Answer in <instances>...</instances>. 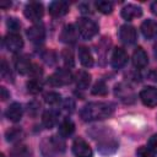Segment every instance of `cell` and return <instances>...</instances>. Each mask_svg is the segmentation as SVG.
<instances>
[{"instance_id": "cell-1", "label": "cell", "mask_w": 157, "mask_h": 157, "mask_svg": "<svg viewBox=\"0 0 157 157\" xmlns=\"http://www.w3.org/2000/svg\"><path fill=\"white\" fill-rule=\"evenodd\" d=\"M114 112V104L108 102H91L81 109V118L85 121H96L109 118Z\"/></svg>"}, {"instance_id": "cell-2", "label": "cell", "mask_w": 157, "mask_h": 157, "mask_svg": "<svg viewBox=\"0 0 157 157\" xmlns=\"http://www.w3.org/2000/svg\"><path fill=\"white\" fill-rule=\"evenodd\" d=\"M76 29L78 34L85 39H91L98 33V26L90 18H80L76 22Z\"/></svg>"}, {"instance_id": "cell-3", "label": "cell", "mask_w": 157, "mask_h": 157, "mask_svg": "<svg viewBox=\"0 0 157 157\" xmlns=\"http://www.w3.org/2000/svg\"><path fill=\"white\" fill-rule=\"evenodd\" d=\"M71 81H72V75L67 69H59L47 80V82L53 87L64 86V85L70 83Z\"/></svg>"}, {"instance_id": "cell-4", "label": "cell", "mask_w": 157, "mask_h": 157, "mask_svg": "<svg viewBox=\"0 0 157 157\" xmlns=\"http://www.w3.org/2000/svg\"><path fill=\"white\" fill-rule=\"evenodd\" d=\"M23 13L29 21H38V20H40L43 17L44 9H43V5L40 2L32 1V2H28L26 5Z\"/></svg>"}, {"instance_id": "cell-5", "label": "cell", "mask_w": 157, "mask_h": 157, "mask_svg": "<svg viewBox=\"0 0 157 157\" xmlns=\"http://www.w3.org/2000/svg\"><path fill=\"white\" fill-rule=\"evenodd\" d=\"M140 99L146 107H157V88L153 86L145 87L140 92Z\"/></svg>"}, {"instance_id": "cell-6", "label": "cell", "mask_w": 157, "mask_h": 157, "mask_svg": "<svg viewBox=\"0 0 157 157\" xmlns=\"http://www.w3.org/2000/svg\"><path fill=\"white\" fill-rule=\"evenodd\" d=\"M4 44H5L7 50H10L12 53H17V52H20L22 49L23 40H22V38H21V36L18 33L10 32V33L6 34V37L4 39Z\"/></svg>"}, {"instance_id": "cell-7", "label": "cell", "mask_w": 157, "mask_h": 157, "mask_svg": "<svg viewBox=\"0 0 157 157\" xmlns=\"http://www.w3.org/2000/svg\"><path fill=\"white\" fill-rule=\"evenodd\" d=\"M72 152L76 157H92V150L82 137H77L74 140Z\"/></svg>"}, {"instance_id": "cell-8", "label": "cell", "mask_w": 157, "mask_h": 157, "mask_svg": "<svg viewBox=\"0 0 157 157\" xmlns=\"http://www.w3.org/2000/svg\"><path fill=\"white\" fill-rule=\"evenodd\" d=\"M119 38L124 44H132L136 42V29L130 25H123L119 29Z\"/></svg>"}, {"instance_id": "cell-9", "label": "cell", "mask_w": 157, "mask_h": 157, "mask_svg": "<svg viewBox=\"0 0 157 157\" xmlns=\"http://www.w3.org/2000/svg\"><path fill=\"white\" fill-rule=\"evenodd\" d=\"M128 61V54L124 49L121 48H115L113 50V54L110 56V65L114 69H120L123 67Z\"/></svg>"}, {"instance_id": "cell-10", "label": "cell", "mask_w": 157, "mask_h": 157, "mask_svg": "<svg viewBox=\"0 0 157 157\" xmlns=\"http://www.w3.org/2000/svg\"><path fill=\"white\" fill-rule=\"evenodd\" d=\"M27 37L33 43H40L43 42L45 37V31L42 25H33L27 29Z\"/></svg>"}, {"instance_id": "cell-11", "label": "cell", "mask_w": 157, "mask_h": 157, "mask_svg": "<svg viewBox=\"0 0 157 157\" xmlns=\"http://www.w3.org/2000/svg\"><path fill=\"white\" fill-rule=\"evenodd\" d=\"M132 64L137 69H144L145 66H147L148 56H147L146 52L141 47H137L135 49V52L132 53Z\"/></svg>"}, {"instance_id": "cell-12", "label": "cell", "mask_w": 157, "mask_h": 157, "mask_svg": "<svg viewBox=\"0 0 157 157\" xmlns=\"http://www.w3.org/2000/svg\"><path fill=\"white\" fill-rule=\"evenodd\" d=\"M69 12V4L66 1H53L49 5V13L53 17H61Z\"/></svg>"}, {"instance_id": "cell-13", "label": "cell", "mask_w": 157, "mask_h": 157, "mask_svg": "<svg viewBox=\"0 0 157 157\" xmlns=\"http://www.w3.org/2000/svg\"><path fill=\"white\" fill-rule=\"evenodd\" d=\"M141 32L147 39H153L157 37V22L153 20H146L141 25Z\"/></svg>"}, {"instance_id": "cell-14", "label": "cell", "mask_w": 157, "mask_h": 157, "mask_svg": "<svg viewBox=\"0 0 157 157\" xmlns=\"http://www.w3.org/2000/svg\"><path fill=\"white\" fill-rule=\"evenodd\" d=\"M142 15V9L134 4H128L121 9V17L125 20H132Z\"/></svg>"}, {"instance_id": "cell-15", "label": "cell", "mask_w": 157, "mask_h": 157, "mask_svg": "<svg viewBox=\"0 0 157 157\" xmlns=\"http://www.w3.org/2000/svg\"><path fill=\"white\" fill-rule=\"evenodd\" d=\"M32 64L29 61V59L26 56V55H21V56H17L16 60H15V67L16 70L22 74V75H26V74H29L31 70H32Z\"/></svg>"}, {"instance_id": "cell-16", "label": "cell", "mask_w": 157, "mask_h": 157, "mask_svg": "<svg viewBox=\"0 0 157 157\" xmlns=\"http://www.w3.org/2000/svg\"><path fill=\"white\" fill-rule=\"evenodd\" d=\"M6 118L13 123H17L21 120L22 118V107L20 103H12L9 105V108L6 109Z\"/></svg>"}, {"instance_id": "cell-17", "label": "cell", "mask_w": 157, "mask_h": 157, "mask_svg": "<svg viewBox=\"0 0 157 157\" xmlns=\"http://www.w3.org/2000/svg\"><path fill=\"white\" fill-rule=\"evenodd\" d=\"M77 33H78L77 29L72 25H66V26H64V28L60 33V39L64 43H74L76 40Z\"/></svg>"}, {"instance_id": "cell-18", "label": "cell", "mask_w": 157, "mask_h": 157, "mask_svg": "<svg viewBox=\"0 0 157 157\" xmlns=\"http://www.w3.org/2000/svg\"><path fill=\"white\" fill-rule=\"evenodd\" d=\"M78 59H80V63L82 64V66H85V67H91L93 65V56H92L91 52L88 50V48H86V47L78 48Z\"/></svg>"}, {"instance_id": "cell-19", "label": "cell", "mask_w": 157, "mask_h": 157, "mask_svg": "<svg viewBox=\"0 0 157 157\" xmlns=\"http://www.w3.org/2000/svg\"><path fill=\"white\" fill-rule=\"evenodd\" d=\"M75 81H76V86L78 88H82V90L87 88L91 82V75L85 70H80L75 76Z\"/></svg>"}, {"instance_id": "cell-20", "label": "cell", "mask_w": 157, "mask_h": 157, "mask_svg": "<svg viewBox=\"0 0 157 157\" xmlns=\"http://www.w3.org/2000/svg\"><path fill=\"white\" fill-rule=\"evenodd\" d=\"M75 131V124L72 123V120L70 119H64L60 125H59V134L63 136V137H67V136H71Z\"/></svg>"}, {"instance_id": "cell-21", "label": "cell", "mask_w": 157, "mask_h": 157, "mask_svg": "<svg viewBox=\"0 0 157 157\" xmlns=\"http://www.w3.org/2000/svg\"><path fill=\"white\" fill-rule=\"evenodd\" d=\"M56 114L52 110H47L44 112L43 114V118H42V121H43V125L48 129H52L55 124H56Z\"/></svg>"}, {"instance_id": "cell-22", "label": "cell", "mask_w": 157, "mask_h": 157, "mask_svg": "<svg viewBox=\"0 0 157 157\" xmlns=\"http://www.w3.org/2000/svg\"><path fill=\"white\" fill-rule=\"evenodd\" d=\"M96 7H97V10H98L99 12L105 13V15L112 13V11H113V4H112L110 1L99 0V1L96 2Z\"/></svg>"}, {"instance_id": "cell-23", "label": "cell", "mask_w": 157, "mask_h": 157, "mask_svg": "<svg viewBox=\"0 0 157 157\" xmlns=\"http://www.w3.org/2000/svg\"><path fill=\"white\" fill-rule=\"evenodd\" d=\"M11 157H31V151L27 148V146H16L11 151Z\"/></svg>"}, {"instance_id": "cell-24", "label": "cell", "mask_w": 157, "mask_h": 157, "mask_svg": "<svg viewBox=\"0 0 157 157\" xmlns=\"http://www.w3.org/2000/svg\"><path fill=\"white\" fill-rule=\"evenodd\" d=\"M27 91L32 94H37L42 91V83L37 78H32L27 82Z\"/></svg>"}, {"instance_id": "cell-25", "label": "cell", "mask_w": 157, "mask_h": 157, "mask_svg": "<svg viewBox=\"0 0 157 157\" xmlns=\"http://www.w3.org/2000/svg\"><path fill=\"white\" fill-rule=\"evenodd\" d=\"M91 92L94 96H105L107 92H108V88H107V85L103 81H98V82L94 83V86H93Z\"/></svg>"}, {"instance_id": "cell-26", "label": "cell", "mask_w": 157, "mask_h": 157, "mask_svg": "<svg viewBox=\"0 0 157 157\" xmlns=\"http://www.w3.org/2000/svg\"><path fill=\"white\" fill-rule=\"evenodd\" d=\"M44 101H45L48 104L55 105V104L60 103L61 97H60V94H59L58 92H53V91H50V92H47V93L44 94Z\"/></svg>"}, {"instance_id": "cell-27", "label": "cell", "mask_w": 157, "mask_h": 157, "mask_svg": "<svg viewBox=\"0 0 157 157\" xmlns=\"http://www.w3.org/2000/svg\"><path fill=\"white\" fill-rule=\"evenodd\" d=\"M61 56H63V61H64V64H65L66 67H72L74 66V54H72L71 50L65 49L63 52Z\"/></svg>"}, {"instance_id": "cell-28", "label": "cell", "mask_w": 157, "mask_h": 157, "mask_svg": "<svg viewBox=\"0 0 157 157\" xmlns=\"http://www.w3.org/2000/svg\"><path fill=\"white\" fill-rule=\"evenodd\" d=\"M136 155H137V157H155V152L145 146L139 147L136 151Z\"/></svg>"}, {"instance_id": "cell-29", "label": "cell", "mask_w": 157, "mask_h": 157, "mask_svg": "<svg viewBox=\"0 0 157 157\" xmlns=\"http://www.w3.org/2000/svg\"><path fill=\"white\" fill-rule=\"evenodd\" d=\"M7 27L10 28V31L12 33H17V31L21 28V23L17 21V18L11 17V18L7 20Z\"/></svg>"}, {"instance_id": "cell-30", "label": "cell", "mask_w": 157, "mask_h": 157, "mask_svg": "<svg viewBox=\"0 0 157 157\" xmlns=\"http://www.w3.org/2000/svg\"><path fill=\"white\" fill-rule=\"evenodd\" d=\"M21 135V131L18 129H11V130H7L6 131V139L7 141H15L20 137Z\"/></svg>"}, {"instance_id": "cell-31", "label": "cell", "mask_w": 157, "mask_h": 157, "mask_svg": "<svg viewBox=\"0 0 157 157\" xmlns=\"http://www.w3.org/2000/svg\"><path fill=\"white\" fill-rule=\"evenodd\" d=\"M0 71H1V76L4 78L9 80L10 77H12L11 76V72H10V69H9V66H7V64H6L5 60H1V70Z\"/></svg>"}, {"instance_id": "cell-32", "label": "cell", "mask_w": 157, "mask_h": 157, "mask_svg": "<svg viewBox=\"0 0 157 157\" xmlns=\"http://www.w3.org/2000/svg\"><path fill=\"white\" fill-rule=\"evenodd\" d=\"M148 148L152 150L155 153H157V134L152 135L151 139L148 140Z\"/></svg>"}, {"instance_id": "cell-33", "label": "cell", "mask_w": 157, "mask_h": 157, "mask_svg": "<svg viewBox=\"0 0 157 157\" xmlns=\"http://www.w3.org/2000/svg\"><path fill=\"white\" fill-rule=\"evenodd\" d=\"M39 103H37V102H31L29 104H28V113L31 114V115H36L37 113H38V110H39Z\"/></svg>"}, {"instance_id": "cell-34", "label": "cell", "mask_w": 157, "mask_h": 157, "mask_svg": "<svg viewBox=\"0 0 157 157\" xmlns=\"http://www.w3.org/2000/svg\"><path fill=\"white\" fill-rule=\"evenodd\" d=\"M64 108H65L66 110H69V112H72L74 108H75V104H74V102H72L71 99H66V101L64 102Z\"/></svg>"}, {"instance_id": "cell-35", "label": "cell", "mask_w": 157, "mask_h": 157, "mask_svg": "<svg viewBox=\"0 0 157 157\" xmlns=\"http://www.w3.org/2000/svg\"><path fill=\"white\" fill-rule=\"evenodd\" d=\"M0 92H1V99H2V101L7 99V98L10 97V93L7 92V90H6L5 87H1V88H0Z\"/></svg>"}, {"instance_id": "cell-36", "label": "cell", "mask_w": 157, "mask_h": 157, "mask_svg": "<svg viewBox=\"0 0 157 157\" xmlns=\"http://www.w3.org/2000/svg\"><path fill=\"white\" fill-rule=\"evenodd\" d=\"M148 77L152 80V81H156L157 82V71H151L148 74Z\"/></svg>"}, {"instance_id": "cell-37", "label": "cell", "mask_w": 157, "mask_h": 157, "mask_svg": "<svg viewBox=\"0 0 157 157\" xmlns=\"http://www.w3.org/2000/svg\"><path fill=\"white\" fill-rule=\"evenodd\" d=\"M151 11H152V13H153V15H156V16H157V1L152 2V5H151Z\"/></svg>"}, {"instance_id": "cell-38", "label": "cell", "mask_w": 157, "mask_h": 157, "mask_svg": "<svg viewBox=\"0 0 157 157\" xmlns=\"http://www.w3.org/2000/svg\"><path fill=\"white\" fill-rule=\"evenodd\" d=\"M10 6H11V2L10 1H0V7L6 9V7H10Z\"/></svg>"}, {"instance_id": "cell-39", "label": "cell", "mask_w": 157, "mask_h": 157, "mask_svg": "<svg viewBox=\"0 0 157 157\" xmlns=\"http://www.w3.org/2000/svg\"><path fill=\"white\" fill-rule=\"evenodd\" d=\"M155 56H156V59H157V43L155 44Z\"/></svg>"}, {"instance_id": "cell-40", "label": "cell", "mask_w": 157, "mask_h": 157, "mask_svg": "<svg viewBox=\"0 0 157 157\" xmlns=\"http://www.w3.org/2000/svg\"><path fill=\"white\" fill-rule=\"evenodd\" d=\"M0 157H5V156H4V155H0Z\"/></svg>"}]
</instances>
